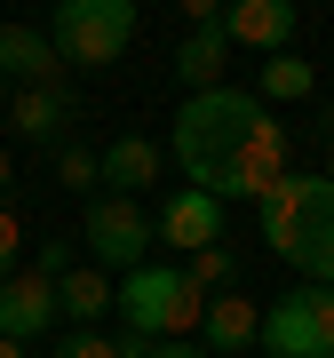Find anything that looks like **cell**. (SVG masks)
Listing matches in <instances>:
<instances>
[{
  "label": "cell",
  "mask_w": 334,
  "mask_h": 358,
  "mask_svg": "<svg viewBox=\"0 0 334 358\" xmlns=\"http://www.w3.org/2000/svg\"><path fill=\"white\" fill-rule=\"evenodd\" d=\"M152 239L167 247V263H191V255H207V247L223 239V199H207V192H191V183H183V192H167L159 207H152Z\"/></svg>",
  "instance_id": "6"
},
{
  "label": "cell",
  "mask_w": 334,
  "mask_h": 358,
  "mask_svg": "<svg viewBox=\"0 0 334 358\" xmlns=\"http://www.w3.org/2000/svg\"><path fill=\"white\" fill-rule=\"evenodd\" d=\"M8 128L24 136V143H48V152H64V143H72V96H64V88H16Z\"/></svg>",
  "instance_id": "14"
},
{
  "label": "cell",
  "mask_w": 334,
  "mask_h": 358,
  "mask_svg": "<svg viewBox=\"0 0 334 358\" xmlns=\"http://www.w3.org/2000/svg\"><path fill=\"white\" fill-rule=\"evenodd\" d=\"M56 358H119V350H112L103 327H64V334H56Z\"/></svg>",
  "instance_id": "18"
},
{
  "label": "cell",
  "mask_w": 334,
  "mask_h": 358,
  "mask_svg": "<svg viewBox=\"0 0 334 358\" xmlns=\"http://www.w3.org/2000/svg\"><path fill=\"white\" fill-rule=\"evenodd\" d=\"M263 358H326L319 350V303H310V287H286L279 303L263 310Z\"/></svg>",
  "instance_id": "8"
},
{
  "label": "cell",
  "mask_w": 334,
  "mask_h": 358,
  "mask_svg": "<svg viewBox=\"0 0 334 358\" xmlns=\"http://www.w3.org/2000/svg\"><path fill=\"white\" fill-rule=\"evenodd\" d=\"M310 88H319V64H303V48H279V56H263L255 64V96L279 112V103H303Z\"/></svg>",
  "instance_id": "16"
},
{
  "label": "cell",
  "mask_w": 334,
  "mask_h": 358,
  "mask_svg": "<svg viewBox=\"0 0 334 358\" xmlns=\"http://www.w3.org/2000/svg\"><path fill=\"white\" fill-rule=\"evenodd\" d=\"M175 80H183L191 96L231 88V32H223V24H191L183 48H175Z\"/></svg>",
  "instance_id": "13"
},
{
  "label": "cell",
  "mask_w": 334,
  "mask_h": 358,
  "mask_svg": "<svg viewBox=\"0 0 334 358\" xmlns=\"http://www.w3.org/2000/svg\"><path fill=\"white\" fill-rule=\"evenodd\" d=\"M263 343V310L247 294H207V319H199V350L207 358H231V350H255Z\"/></svg>",
  "instance_id": "12"
},
{
  "label": "cell",
  "mask_w": 334,
  "mask_h": 358,
  "mask_svg": "<svg viewBox=\"0 0 334 358\" xmlns=\"http://www.w3.org/2000/svg\"><path fill=\"white\" fill-rule=\"evenodd\" d=\"M24 271V223H16V207H0V287Z\"/></svg>",
  "instance_id": "19"
},
{
  "label": "cell",
  "mask_w": 334,
  "mask_h": 358,
  "mask_svg": "<svg viewBox=\"0 0 334 358\" xmlns=\"http://www.w3.org/2000/svg\"><path fill=\"white\" fill-rule=\"evenodd\" d=\"M0 358H24V350H16V343H0Z\"/></svg>",
  "instance_id": "26"
},
{
  "label": "cell",
  "mask_w": 334,
  "mask_h": 358,
  "mask_svg": "<svg viewBox=\"0 0 334 358\" xmlns=\"http://www.w3.org/2000/svg\"><path fill=\"white\" fill-rule=\"evenodd\" d=\"M112 350H119V358H152L159 343H152V334H136V327H119V334H112Z\"/></svg>",
  "instance_id": "22"
},
{
  "label": "cell",
  "mask_w": 334,
  "mask_h": 358,
  "mask_svg": "<svg viewBox=\"0 0 334 358\" xmlns=\"http://www.w3.org/2000/svg\"><path fill=\"white\" fill-rule=\"evenodd\" d=\"M167 159L183 167V183L207 199H263L279 176H295L286 152V120L270 112L255 88H207L183 96L175 128H167Z\"/></svg>",
  "instance_id": "1"
},
{
  "label": "cell",
  "mask_w": 334,
  "mask_h": 358,
  "mask_svg": "<svg viewBox=\"0 0 334 358\" xmlns=\"http://www.w3.org/2000/svg\"><path fill=\"white\" fill-rule=\"evenodd\" d=\"M40 334H64V303H56V279H40L24 263L8 287H0V343H40Z\"/></svg>",
  "instance_id": "7"
},
{
  "label": "cell",
  "mask_w": 334,
  "mask_h": 358,
  "mask_svg": "<svg viewBox=\"0 0 334 358\" xmlns=\"http://www.w3.org/2000/svg\"><path fill=\"white\" fill-rule=\"evenodd\" d=\"M152 358H207V350H199V343H159Z\"/></svg>",
  "instance_id": "23"
},
{
  "label": "cell",
  "mask_w": 334,
  "mask_h": 358,
  "mask_svg": "<svg viewBox=\"0 0 334 358\" xmlns=\"http://www.w3.org/2000/svg\"><path fill=\"white\" fill-rule=\"evenodd\" d=\"M319 136H326V159H334V103H326V128ZM326 176H334V167H326Z\"/></svg>",
  "instance_id": "24"
},
{
  "label": "cell",
  "mask_w": 334,
  "mask_h": 358,
  "mask_svg": "<svg viewBox=\"0 0 334 358\" xmlns=\"http://www.w3.org/2000/svg\"><path fill=\"white\" fill-rule=\"evenodd\" d=\"M56 303H64V327H103L119 310V279L96 263H72L64 279H56Z\"/></svg>",
  "instance_id": "15"
},
{
  "label": "cell",
  "mask_w": 334,
  "mask_h": 358,
  "mask_svg": "<svg viewBox=\"0 0 334 358\" xmlns=\"http://www.w3.org/2000/svg\"><path fill=\"white\" fill-rule=\"evenodd\" d=\"M223 32H231V48L279 56V48H295V0H231Z\"/></svg>",
  "instance_id": "10"
},
{
  "label": "cell",
  "mask_w": 334,
  "mask_h": 358,
  "mask_svg": "<svg viewBox=\"0 0 334 358\" xmlns=\"http://www.w3.org/2000/svg\"><path fill=\"white\" fill-rule=\"evenodd\" d=\"M0 207H8V152H0Z\"/></svg>",
  "instance_id": "25"
},
{
  "label": "cell",
  "mask_w": 334,
  "mask_h": 358,
  "mask_svg": "<svg viewBox=\"0 0 334 358\" xmlns=\"http://www.w3.org/2000/svg\"><path fill=\"white\" fill-rule=\"evenodd\" d=\"M80 239H88V255H96V271H112V279H128L136 263H152V207L143 199H88V223H80Z\"/></svg>",
  "instance_id": "5"
},
{
  "label": "cell",
  "mask_w": 334,
  "mask_h": 358,
  "mask_svg": "<svg viewBox=\"0 0 334 358\" xmlns=\"http://www.w3.org/2000/svg\"><path fill=\"white\" fill-rule=\"evenodd\" d=\"M72 263H80V255H72L64 239H40V255H32V271H40V279H64Z\"/></svg>",
  "instance_id": "20"
},
{
  "label": "cell",
  "mask_w": 334,
  "mask_h": 358,
  "mask_svg": "<svg viewBox=\"0 0 334 358\" xmlns=\"http://www.w3.org/2000/svg\"><path fill=\"white\" fill-rule=\"evenodd\" d=\"M48 40H56L64 64H88V72L96 64H119L128 40H136V0H56Z\"/></svg>",
  "instance_id": "4"
},
{
  "label": "cell",
  "mask_w": 334,
  "mask_h": 358,
  "mask_svg": "<svg viewBox=\"0 0 334 358\" xmlns=\"http://www.w3.org/2000/svg\"><path fill=\"white\" fill-rule=\"evenodd\" d=\"M0 72H8L16 88H56L64 56H56L48 24H0Z\"/></svg>",
  "instance_id": "11"
},
{
  "label": "cell",
  "mask_w": 334,
  "mask_h": 358,
  "mask_svg": "<svg viewBox=\"0 0 334 358\" xmlns=\"http://www.w3.org/2000/svg\"><path fill=\"white\" fill-rule=\"evenodd\" d=\"M96 176H103L112 199H136V192H152V183L167 176V152H159L152 136H112V143L96 152Z\"/></svg>",
  "instance_id": "9"
},
{
  "label": "cell",
  "mask_w": 334,
  "mask_h": 358,
  "mask_svg": "<svg viewBox=\"0 0 334 358\" xmlns=\"http://www.w3.org/2000/svg\"><path fill=\"white\" fill-rule=\"evenodd\" d=\"M207 319V294L191 287V271L183 263H136L128 279H119V327L152 334V343H191Z\"/></svg>",
  "instance_id": "3"
},
{
  "label": "cell",
  "mask_w": 334,
  "mask_h": 358,
  "mask_svg": "<svg viewBox=\"0 0 334 358\" xmlns=\"http://www.w3.org/2000/svg\"><path fill=\"white\" fill-rule=\"evenodd\" d=\"M310 303H319V350L334 358V287H310Z\"/></svg>",
  "instance_id": "21"
},
{
  "label": "cell",
  "mask_w": 334,
  "mask_h": 358,
  "mask_svg": "<svg viewBox=\"0 0 334 358\" xmlns=\"http://www.w3.org/2000/svg\"><path fill=\"white\" fill-rule=\"evenodd\" d=\"M56 183H64V192H96V152H88V143H64V152H56Z\"/></svg>",
  "instance_id": "17"
},
{
  "label": "cell",
  "mask_w": 334,
  "mask_h": 358,
  "mask_svg": "<svg viewBox=\"0 0 334 358\" xmlns=\"http://www.w3.org/2000/svg\"><path fill=\"white\" fill-rule=\"evenodd\" d=\"M255 223L270 255L303 271V287H334V176H310V167L279 176L255 199Z\"/></svg>",
  "instance_id": "2"
}]
</instances>
